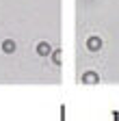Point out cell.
Masks as SVG:
<instances>
[{"instance_id": "3", "label": "cell", "mask_w": 119, "mask_h": 121, "mask_svg": "<svg viewBox=\"0 0 119 121\" xmlns=\"http://www.w3.org/2000/svg\"><path fill=\"white\" fill-rule=\"evenodd\" d=\"M13 48H15V45H13V41H4V50H9V52H11Z\"/></svg>"}, {"instance_id": "2", "label": "cell", "mask_w": 119, "mask_h": 121, "mask_svg": "<svg viewBox=\"0 0 119 121\" xmlns=\"http://www.w3.org/2000/svg\"><path fill=\"white\" fill-rule=\"evenodd\" d=\"M48 50H50V48H48L46 43H41V45H39V52H41V54H48Z\"/></svg>"}, {"instance_id": "1", "label": "cell", "mask_w": 119, "mask_h": 121, "mask_svg": "<svg viewBox=\"0 0 119 121\" xmlns=\"http://www.w3.org/2000/svg\"><path fill=\"white\" fill-rule=\"evenodd\" d=\"M89 45L91 48H100V39H89Z\"/></svg>"}]
</instances>
